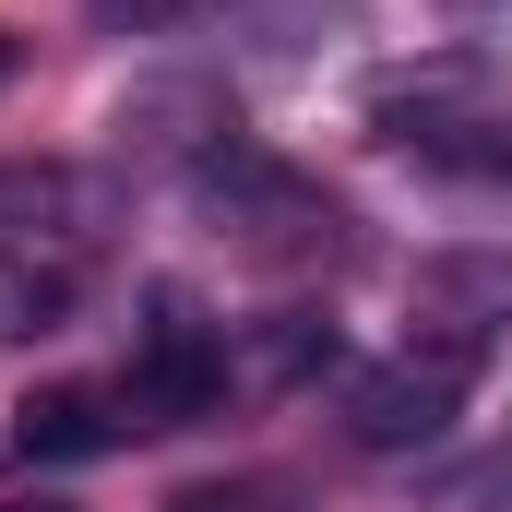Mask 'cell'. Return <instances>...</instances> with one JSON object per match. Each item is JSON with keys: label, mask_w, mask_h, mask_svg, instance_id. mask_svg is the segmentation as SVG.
<instances>
[{"label": "cell", "mask_w": 512, "mask_h": 512, "mask_svg": "<svg viewBox=\"0 0 512 512\" xmlns=\"http://www.w3.org/2000/svg\"><path fill=\"white\" fill-rule=\"evenodd\" d=\"M0 72H12V48H0Z\"/></svg>", "instance_id": "cell-12"}, {"label": "cell", "mask_w": 512, "mask_h": 512, "mask_svg": "<svg viewBox=\"0 0 512 512\" xmlns=\"http://www.w3.org/2000/svg\"><path fill=\"white\" fill-rule=\"evenodd\" d=\"M167 512H286V477H203V489H179Z\"/></svg>", "instance_id": "cell-9"}, {"label": "cell", "mask_w": 512, "mask_h": 512, "mask_svg": "<svg viewBox=\"0 0 512 512\" xmlns=\"http://www.w3.org/2000/svg\"><path fill=\"white\" fill-rule=\"evenodd\" d=\"M477 370H489V322H453V310L417 322L405 358H382V370L346 382V441H358V453H417V441H441V429L465 417Z\"/></svg>", "instance_id": "cell-2"}, {"label": "cell", "mask_w": 512, "mask_h": 512, "mask_svg": "<svg viewBox=\"0 0 512 512\" xmlns=\"http://www.w3.org/2000/svg\"><path fill=\"white\" fill-rule=\"evenodd\" d=\"M72 298H84V262H0V334H60Z\"/></svg>", "instance_id": "cell-6"}, {"label": "cell", "mask_w": 512, "mask_h": 512, "mask_svg": "<svg viewBox=\"0 0 512 512\" xmlns=\"http://www.w3.org/2000/svg\"><path fill=\"white\" fill-rule=\"evenodd\" d=\"M179 191L203 203V227L239 262H334L346 251V203H334L322 179H298V167H286L274 143H251V131H215V143L179 167Z\"/></svg>", "instance_id": "cell-1"}, {"label": "cell", "mask_w": 512, "mask_h": 512, "mask_svg": "<svg viewBox=\"0 0 512 512\" xmlns=\"http://www.w3.org/2000/svg\"><path fill=\"white\" fill-rule=\"evenodd\" d=\"M215 0H84V24L96 36H179V24H203Z\"/></svg>", "instance_id": "cell-8"}, {"label": "cell", "mask_w": 512, "mask_h": 512, "mask_svg": "<svg viewBox=\"0 0 512 512\" xmlns=\"http://www.w3.org/2000/svg\"><path fill=\"white\" fill-rule=\"evenodd\" d=\"M0 512H72V501H48V489H12V501H0Z\"/></svg>", "instance_id": "cell-10"}, {"label": "cell", "mask_w": 512, "mask_h": 512, "mask_svg": "<svg viewBox=\"0 0 512 512\" xmlns=\"http://www.w3.org/2000/svg\"><path fill=\"white\" fill-rule=\"evenodd\" d=\"M120 441H143L120 382H48V393L12 405V453H24V465H96V453H120Z\"/></svg>", "instance_id": "cell-4"}, {"label": "cell", "mask_w": 512, "mask_h": 512, "mask_svg": "<svg viewBox=\"0 0 512 512\" xmlns=\"http://www.w3.org/2000/svg\"><path fill=\"white\" fill-rule=\"evenodd\" d=\"M346 346H334V322L322 310H286L274 334H262V382H310V370H334Z\"/></svg>", "instance_id": "cell-7"}, {"label": "cell", "mask_w": 512, "mask_h": 512, "mask_svg": "<svg viewBox=\"0 0 512 512\" xmlns=\"http://www.w3.org/2000/svg\"><path fill=\"white\" fill-rule=\"evenodd\" d=\"M108 131H120L131 167H191L215 131H239V120H227V96H215V84H131Z\"/></svg>", "instance_id": "cell-5"}, {"label": "cell", "mask_w": 512, "mask_h": 512, "mask_svg": "<svg viewBox=\"0 0 512 512\" xmlns=\"http://www.w3.org/2000/svg\"><path fill=\"white\" fill-rule=\"evenodd\" d=\"M489 179H501V191H512V143H501V167H489Z\"/></svg>", "instance_id": "cell-11"}, {"label": "cell", "mask_w": 512, "mask_h": 512, "mask_svg": "<svg viewBox=\"0 0 512 512\" xmlns=\"http://www.w3.org/2000/svg\"><path fill=\"white\" fill-rule=\"evenodd\" d=\"M239 382V358H227V322H203V298L191 286H155L143 298V322H131V370H120V405L131 429H191V417H215Z\"/></svg>", "instance_id": "cell-3"}]
</instances>
